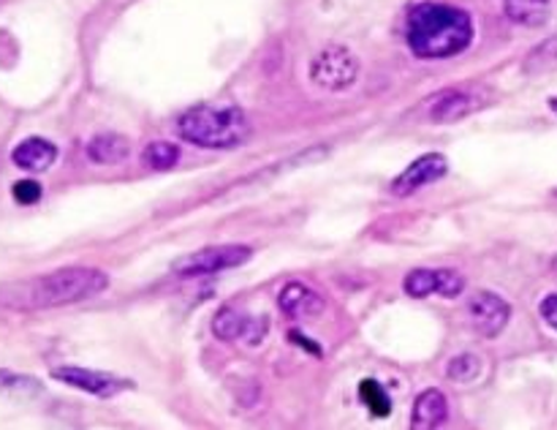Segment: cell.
<instances>
[{"label":"cell","mask_w":557,"mask_h":430,"mask_svg":"<svg viewBox=\"0 0 557 430\" xmlns=\"http://www.w3.org/2000/svg\"><path fill=\"white\" fill-rule=\"evenodd\" d=\"M109 286V278L96 267H65L49 275L27 278L0 286V305L11 310H44L82 303Z\"/></svg>","instance_id":"6da1fadb"},{"label":"cell","mask_w":557,"mask_h":430,"mask_svg":"<svg viewBox=\"0 0 557 430\" xmlns=\"http://www.w3.org/2000/svg\"><path fill=\"white\" fill-rule=\"evenodd\" d=\"M406 38L417 58L444 60L471 44L473 22L457 5L419 3L408 11Z\"/></svg>","instance_id":"7a4b0ae2"},{"label":"cell","mask_w":557,"mask_h":430,"mask_svg":"<svg viewBox=\"0 0 557 430\" xmlns=\"http://www.w3.org/2000/svg\"><path fill=\"white\" fill-rule=\"evenodd\" d=\"M177 131L185 142L207 150H228L248 139L250 125L237 107H194L177 120Z\"/></svg>","instance_id":"3957f363"},{"label":"cell","mask_w":557,"mask_h":430,"mask_svg":"<svg viewBox=\"0 0 557 430\" xmlns=\"http://www.w3.org/2000/svg\"><path fill=\"white\" fill-rule=\"evenodd\" d=\"M250 256H253V250L248 245H210V248H201L196 254L180 256L172 265V272L180 278L212 275V272L234 270V267L245 265Z\"/></svg>","instance_id":"277c9868"},{"label":"cell","mask_w":557,"mask_h":430,"mask_svg":"<svg viewBox=\"0 0 557 430\" xmlns=\"http://www.w3.org/2000/svg\"><path fill=\"white\" fill-rule=\"evenodd\" d=\"M359 76V60L346 47H326L310 63V79L330 93L348 90Z\"/></svg>","instance_id":"5b68a950"},{"label":"cell","mask_w":557,"mask_h":430,"mask_svg":"<svg viewBox=\"0 0 557 430\" xmlns=\"http://www.w3.org/2000/svg\"><path fill=\"white\" fill-rule=\"evenodd\" d=\"M473 330L484 337H498L511 319V308L504 297L493 292H476L466 305Z\"/></svg>","instance_id":"8992f818"},{"label":"cell","mask_w":557,"mask_h":430,"mask_svg":"<svg viewBox=\"0 0 557 430\" xmlns=\"http://www.w3.org/2000/svg\"><path fill=\"white\" fill-rule=\"evenodd\" d=\"M52 376L63 384L76 386V390H85L96 397H114L117 392L131 390L134 381L120 379L114 373H103V370H90V368H74V365H65V368H54Z\"/></svg>","instance_id":"52a82bcc"},{"label":"cell","mask_w":557,"mask_h":430,"mask_svg":"<svg viewBox=\"0 0 557 430\" xmlns=\"http://www.w3.org/2000/svg\"><path fill=\"white\" fill-rule=\"evenodd\" d=\"M446 174V158L441 152H428V156L417 158L400 177L392 183V194L395 196H411L424 185L435 183Z\"/></svg>","instance_id":"ba28073f"},{"label":"cell","mask_w":557,"mask_h":430,"mask_svg":"<svg viewBox=\"0 0 557 430\" xmlns=\"http://www.w3.org/2000/svg\"><path fill=\"white\" fill-rule=\"evenodd\" d=\"M484 103H487V98L479 96L476 90H449L433 103L430 120H435V123H455V120H462L471 112H476V109H482Z\"/></svg>","instance_id":"9c48e42d"},{"label":"cell","mask_w":557,"mask_h":430,"mask_svg":"<svg viewBox=\"0 0 557 430\" xmlns=\"http://www.w3.org/2000/svg\"><path fill=\"white\" fill-rule=\"evenodd\" d=\"M277 305L292 319H313V316L324 314V299L305 283H286L277 294Z\"/></svg>","instance_id":"30bf717a"},{"label":"cell","mask_w":557,"mask_h":430,"mask_svg":"<svg viewBox=\"0 0 557 430\" xmlns=\"http://www.w3.org/2000/svg\"><path fill=\"white\" fill-rule=\"evenodd\" d=\"M54 158H58V147L52 142L41 139V136H30V139L20 142L11 152V161L25 169V172H44V169L52 167Z\"/></svg>","instance_id":"8fae6325"},{"label":"cell","mask_w":557,"mask_h":430,"mask_svg":"<svg viewBox=\"0 0 557 430\" xmlns=\"http://www.w3.org/2000/svg\"><path fill=\"white\" fill-rule=\"evenodd\" d=\"M446 414H449V403H446L444 392L424 390L413 406L411 430H438L446 422Z\"/></svg>","instance_id":"7c38bea8"},{"label":"cell","mask_w":557,"mask_h":430,"mask_svg":"<svg viewBox=\"0 0 557 430\" xmlns=\"http://www.w3.org/2000/svg\"><path fill=\"white\" fill-rule=\"evenodd\" d=\"M131 145L123 134H98L92 136L87 145V156L92 163H107V167H117L128 158Z\"/></svg>","instance_id":"4fadbf2b"},{"label":"cell","mask_w":557,"mask_h":430,"mask_svg":"<svg viewBox=\"0 0 557 430\" xmlns=\"http://www.w3.org/2000/svg\"><path fill=\"white\" fill-rule=\"evenodd\" d=\"M253 327V319L243 308H234V305H223L215 319H212V332L221 341H239V337L250 335Z\"/></svg>","instance_id":"5bb4252c"},{"label":"cell","mask_w":557,"mask_h":430,"mask_svg":"<svg viewBox=\"0 0 557 430\" xmlns=\"http://www.w3.org/2000/svg\"><path fill=\"white\" fill-rule=\"evenodd\" d=\"M504 9L511 22L525 27H542L549 20V14H553L549 0H506Z\"/></svg>","instance_id":"9a60e30c"},{"label":"cell","mask_w":557,"mask_h":430,"mask_svg":"<svg viewBox=\"0 0 557 430\" xmlns=\"http://www.w3.org/2000/svg\"><path fill=\"white\" fill-rule=\"evenodd\" d=\"M403 288H406L408 297H430V294H438L441 288V270H424V267H419V270H411L406 275V281H403Z\"/></svg>","instance_id":"2e32d148"},{"label":"cell","mask_w":557,"mask_h":430,"mask_svg":"<svg viewBox=\"0 0 557 430\" xmlns=\"http://www.w3.org/2000/svg\"><path fill=\"white\" fill-rule=\"evenodd\" d=\"M177 158H180V147L172 145V142H152V145H147L145 150H141V161H145V167L158 169V172L172 169L174 163H177Z\"/></svg>","instance_id":"e0dca14e"},{"label":"cell","mask_w":557,"mask_h":430,"mask_svg":"<svg viewBox=\"0 0 557 430\" xmlns=\"http://www.w3.org/2000/svg\"><path fill=\"white\" fill-rule=\"evenodd\" d=\"M557 69V36L549 38V41L539 44L525 60L528 74H549V71Z\"/></svg>","instance_id":"ac0fdd59"},{"label":"cell","mask_w":557,"mask_h":430,"mask_svg":"<svg viewBox=\"0 0 557 430\" xmlns=\"http://www.w3.org/2000/svg\"><path fill=\"white\" fill-rule=\"evenodd\" d=\"M359 397H362V403L375 414V417H389L392 414L389 395H386L384 386L375 379H364L362 384H359Z\"/></svg>","instance_id":"d6986e66"},{"label":"cell","mask_w":557,"mask_h":430,"mask_svg":"<svg viewBox=\"0 0 557 430\" xmlns=\"http://www.w3.org/2000/svg\"><path fill=\"white\" fill-rule=\"evenodd\" d=\"M479 373H482V359L476 354H460V357L451 359L446 365V376L457 384H468V381H476Z\"/></svg>","instance_id":"ffe728a7"},{"label":"cell","mask_w":557,"mask_h":430,"mask_svg":"<svg viewBox=\"0 0 557 430\" xmlns=\"http://www.w3.org/2000/svg\"><path fill=\"white\" fill-rule=\"evenodd\" d=\"M3 392H11V395H36V392H41V384L36 379H30V376L0 370V395Z\"/></svg>","instance_id":"44dd1931"},{"label":"cell","mask_w":557,"mask_h":430,"mask_svg":"<svg viewBox=\"0 0 557 430\" xmlns=\"http://www.w3.org/2000/svg\"><path fill=\"white\" fill-rule=\"evenodd\" d=\"M11 194H14V199L20 201V205H36V201L41 199V185H38L36 180H20V183H14Z\"/></svg>","instance_id":"7402d4cb"},{"label":"cell","mask_w":557,"mask_h":430,"mask_svg":"<svg viewBox=\"0 0 557 430\" xmlns=\"http://www.w3.org/2000/svg\"><path fill=\"white\" fill-rule=\"evenodd\" d=\"M466 288V278L460 275V272L455 270H441V288L438 294H444V297H457V294Z\"/></svg>","instance_id":"603a6c76"},{"label":"cell","mask_w":557,"mask_h":430,"mask_svg":"<svg viewBox=\"0 0 557 430\" xmlns=\"http://www.w3.org/2000/svg\"><path fill=\"white\" fill-rule=\"evenodd\" d=\"M542 319L547 321L553 330H557V294H549V297L542 299Z\"/></svg>","instance_id":"cb8c5ba5"},{"label":"cell","mask_w":557,"mask_h":430,"mask_svg":"<svg viewBox=\"0 0 557 430\" xmlns=\"http://www.w3.org/2000/svg\"><path fill=\"white\" fill-rule=\"evenodd\" d=\"M292 341H294V343H299V346H308V348H310V352H313V354H321V348H319V346H315V343L305 341V337H302V335H299V332H292Z\"/></svg>","instance_id":"d4e9b609"},{"label":"cell","mask_w":557,"mask_h":430,"mask_svg":"<svg viewBox=\"0 0 557 430\" xmlns=\"http://www.w3.org/2000/svg\"><path fill=\"white\" fill-rule=\"evenodd\" d=\"M553 270H555V275H557V259L553 261Z\"/></svg>","instance_id":"484cf974"}]
</instances>
